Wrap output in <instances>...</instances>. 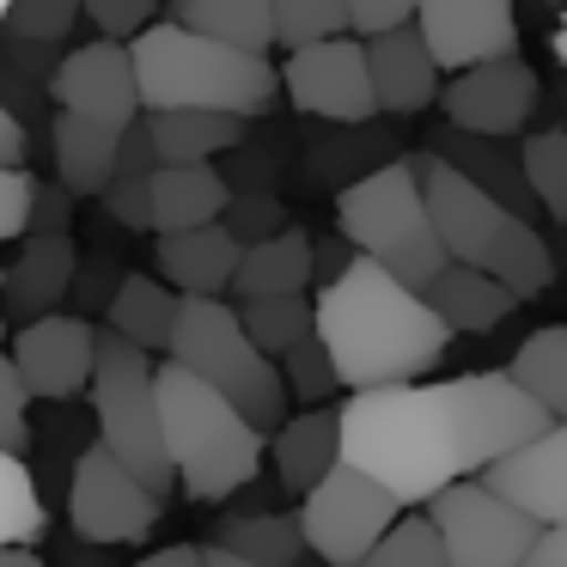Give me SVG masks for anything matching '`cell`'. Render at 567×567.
I'll list each match as a JSON object with an SVG mask.
<instances>
[{"instance_id":"1","label":"cell","mask_w":567,"mask_h":567,"mask_svg":"<svg viewBox=\"0 0 567 567\" xmlns=\"http://www.w3.org/2000/svg\"><path fill=\"white\" fill-rule=\"evenodd\" d=\"M549 409L518 391L513 372H464V379H415L354 391L342 403V457L403 506H427L452 482L494 470L506 452L549 427Z\"/></svg>"},{"instance_id":"2","label":"cell","mask_w":567,"mask_h":567,"mask_svg":"<svg viewBox=\"0 0 567 567\" xmlns=\"http://www.w3.org/2000/svg\"><path fill=\"white\" fill-rule=\"evenodd\" d=\"M318 336L348 391L415 384L452 348V323L427 306V293L372 257H354L336 281L318 287Z\"/></svg>"},{"instance_id":"3","label":"cell","mask_w":567,"mask_h":567,"mask_svg":"<svg viewBox=\"0 0 567 567\" xmlns=\"http://www.w3.org/2000/svg\"><path fill=\"white\" fill-rule=\"evenodd\" d=\"M135 80L147 111H226V116H269L281 99V74L269 55L233 50L220 38L159 19L135 43Z\"/></svg>"},{"instance_id":"4","label":"cell","mask_w":567,"mask_h":567,"mask_svg":"<svg viewBox=\"0 0 567 567\" xmlns=\"http://www.w3.org/2000/svg\"><path fill=\"white\" fill-rule=\"evenodd\" d=\"M421 172V196H427V214H433V233H440L445 257L452 262H470V269L506 281L518 299H537L549 293L555 281V250L543 245V233L513 214L506 202H494L476 177H464L445 153H421L415 159Z\"/></svg>"},{"instance_id":"5","label":"cell","mask_w":567,"mask_h":567,"mask_svg":"<svg viewBox=\"0 0 567 567\" xmlns=\"http://www.w3.org/2000/svg\"><path fill=\"white\" fill-rule=\"evenodd\" d=\"M159 415H165V452H172L177 488L189 501H233L262 476L269 433L220 396L208 379L165 360L159 367Z\"/></svg>"},{"instance_id":"6","label":"cell","mask_w":567,"mask_h":567,"mask_svg":"<svg viewBox=\"0 0 567 567\" xmlns=\"http://www.w3.org/2000/svg\"><path fill=\"white\" fill-rule=\"evenodd\" d=\"M336 233L372 257L379 269H391L396 281L421 287L445 269V245L433 233V214H427V196H421V172L415 159H384L379 172L354 177L336 202Z\"/></svg>"},{"instance_id":"7","label":"cell","mask_w":567,"mask_h":567,"mask_svg":"<svg viewBox=\"0 0 567 567\" xmlns=\"http://www.w3.org/2000/svg\"><path fill=\"white\" fill-rule=\"evenodd\" d=\"M165 354H172L177 367H189L196 379H208L220 396H233L262 433H275L287 421L293 391H287V379H281V360H269L257 342H250L238 306L184 293L177 330H172V348H165Z\"/></svg>"},{"instance_id":"8","label":"cell","mask_w":567,"mask_h":567,"mask_svg":"<svg viewBox=\"0 0 567 567\" xmlns=\"http://www.w3.org/2000/svg\"><path fill=\"white\" fill-rule=\"evenodd\" d=\"M92 415L99 440L147 482L153 494L177 488L172 452H165V415H159V367L147 348L123 342L116 330H99V372H92Z\"/></svg>"},{"instance_id":"9","label":"cell","mask_w":567,"mask_h":567,"mask_svg":"<svg viewBox=\"0 0 567 567\" xmlns=\"http://www.w3.org/2000/svg\"><path fill=\"white\" fill-rule=\"evenodd\" d=\"M396 518H403V501L348 457L311 494H299V525H306L318 567H367V555L379 549V537Z\"/></svg>"},{"instance_id":"10","label":"cell","mask_w":567,"mask_h":567,"mask_svg":"<svg viewBox=\"0 0 567 567\" xmlns=\"http://www.w3.org/2000/svg\"><path fill=\"white\" fill-rule=\"evenodd\" d=\"M165 513V494H153L104 440L80 445L74 476H68V518L74 537L92 549H116V543H147Z\"/></svg>"},{"instance_id":"11","label":"cell","mask_w":567,"mask_h":567,"mask_svg":"<svg viewBox=\"0 0 567 567\" xmlns=\"http://www.w3.org/2000/svg\"><path fill=\"white\" fill-rule=\"evenodd\" d=\"M427 513L445 537V561L452 567H525L530 543L543 537L537 518L518 513L513 501H501L482 476L452 482L445 494H433Z\"/></svg>"},{"instance_id":"12","label":"cell","mask_w":567,"mask_h":567,"mask_svg":"<svg viewBox=\"0 0 567 567\" xmlns=\"http://www.w3.org/2000/svg\"><path fill=\"white\" fill-rule=\"evenodd\" d=\"M281 92L293 99V111L323 116V123H342V128L372 123L379 92H372L367 38L342 31V38H323V43H306V50H287Z\"/></svg>"},{"instance_id":"13","label":"cell","mask_w":567,"mask_h":567,"mask_svg":"<svg viewBox=\"0 0 567 567\" xmlns=\"http://www.w3.org/2000/svg\"><path fill=\"white\" fill-rule=\"evenodd\" d=\"M543 104V80L525 55H494V62L457 68L440 86V111L452 128H470V135L506 141L537 116Z\"/></svg>"},{"instance_id":"14","label":"cell","mask_w":567,"mask_h":567,"mask_svg":"<svg viewBox=\"0 0 567 567\" xmlns=\"http://www.w3.org/2000/svg\"><path fill=\"white\" fill-rule=\"evenodd\" d=\"M13 367L38 403H68V396L92 391L99 372V323L74 318V311H50L38 323H19L13 336Z\"/></svg>"},{"instance_id":"15","label":"cell","mask_w":567,"mask_h":567,"mask_svg":"<svg viewBox=\"0 0 567 567\" xmlns=\"http://www.w3.org/2000/svg\"><path fill=\"white\" fill-rule=\"evenodd\" d=\"M50 99H55V111L92 116V123H111V128H128L147 111L141 104V80H135V50L116 38L68 50L55 80H50Z\"/></svg>"},{"instance_id":"16","label":"cell","mask_w":567,"mask_h":567,"mask_svg":"<svg viewBox=\"0 0 567 567\" xmlns=\"http://www.w3.org/2000/svg\"><path fill=\"white\" fill-rule=\"evenodd\" d=\"M415 25H421L433 62H440L445 74L494 62V55H518L513 0H421Z\"/></svg>"},{"instance_id":"17","label":"cell","mask_w":567,"mask_h":567,"mask_svg":"<svg viewBox=\"0 0 567 567\" xmlns=\"http://www.w3.org/2000/svg\"><path fill=\"white\" fill-rule=\"evenodd\" d=\"M482 482L537 525H567V421H549L537 440L506 452L494 470H482Z\"/></svg>"},{"instance_id":"18","label":"cell","mask_w":567,"mask_h":567,"mask_svg":"<svg viewBox=\"0 0 567 567\" xmlns=\"http://www.w3.org/2000/svg\"><path fill=\"white\" fill-rule=\"evenodd\" d=\"M80 281V245L68 233H25V250L13 269H0V318L7 323H38L74 293Z\"/></svg>"},{"instance_id":"19","label":"cell","mask_w":567,"mask_h":567,"mask_svg":"<svg viewBox=\"0 0 567 567\" xmlns=\"http://www.w3.org/2000/svg\"><path fill=\"white\" fill-rule=\"evenodd\" d=\"M367 62H372V92H379V111L391 116H421L427 104H440V74L421 25H396L367 38Z\"/></svg>"},{"instance_id":"20","label":"cell","mask_w":567,"mask_h":567,"mask_svg":"<svg viewBox=\"0 0 567 567\" xmlns=\"http://www.w3.org/2000/svg\"><path fill=\"white\" fill-rule=\"evenodd\" d=\"M238 257H245V245L226 233V220L189 226V233H159V245H153V262H159L165 281H172L177 293H202V299L233 293Z\"/></svg>"},{"instance_id":"21","label":"cell","mask_w":567,"mask_h":567,"mask_svg":"<svg viewBox=\"0 0 567 567\" xmlns=\"http://www.w3.org/2000/svg\"><path fill=\"white\" fill-rule=\"evenodd\" d=\"M269 452H275V482L287 494H311L336 464H342V409H299L287 415L281 427L269 433Z\"/></svg>"},{"instance_id":"22","label":"cell","mask_w":567,"mask_h":567,"mask_svg":"<svg viewBox=\"0 0 567 567\" xmlns=\"http://www.w3.org/2000/svg\"><path fill=\"white\" fill-rule=\"evenodd\" d=\"M123 135L128 128H111V123H92V116H74V111H55V128H50V147H55V177L74 189L80 202H99L116 177V153H123Z\"/></svg>"},{"instance_id":"23","label":"cell","mask_w":567,"mask_h":567,"mask_svg":"<svg viewBox=\"0 0 567 567\" xmlns=\"http://www.w3.org/2000/svg\"><path fill=\"white\" fill-rule=\"evenodd\" d=\"M427 306L452 323V336H488L494 323H506L525 299H518L506 281H494V275L470 269V262H445V269L427 281Z\"/></svg>"},{"instance_id":"24","label":"cell","mask_w":567,"mask_h":567,"mask_svg":"<svg viewBox=\"0 0 567 567\" xmlns=\"http://www.w3.org/2000/svg\"><path fill=\"white\" fill-rule=\"evenodd\" d=\"M311 275H318V238L306 226H287V233L245 245L233 275V299H281V293H306Z\"/></svg>"},{"instance_id":"25","label":"cell","mask_w":567,"mask_h":567,"mask_svg":"<svg viewBox=\"0 0 567 567\" xmlns=\"http://www.w3.org/2000/svg\"><path fill=\"white\" fill-rule=\"evenodd\" d=\"M233 184L208 165H159L153 172V233H189V226L226 220Z\"/></svg>"},{"instance_id":"26","label":"cell","mask_w":567,"mask_h":567,"mask_svg":"<svg viewBox=\"0 0 567 567\" xmlns=\"http://www.w3.org/2000/svg\"><path fill=\"white\" fill-rule=\"evenodd\" d=\"M177 306H184V293L165 275H123L111 306H104V330H116L123 342L147 348V354H165L177 330Z\"/></svg>"},{"instance_id":"27","label":"cell","mask_w":567,"mask_h":567,"mask_svg":"<svg viewBox=\"0 0 567 567\" xmlns=\"http://www.w3.org/2000/svg\"><path fill=\"white\" fill-rule=\"evenodd\" d=\"M433 153H445L457 172L476 177V184L488 189L494 202H506L513 214H525V220L537 214V196H530V184H525V159H518V153H506V147H494L488 135H470V128L445 123L440 135H433Z\"/></svg>"},{"instance_id":"28","label":"cell","mask_w":567,"mask_h":567,"mask_svg":"<svg viewBox=\"0 0 567 567\" xmlns=\"http://www.w3.org/2000/svg\"><path fill=\"white\" fill-rule=\"evenodd\" d=\"M147 123L165 165H208L214 153L245 147V116L226 111H147Z\"/></svg>"},{"instance_id":"29","label":"cell","mask_w":567,"mask_h":567,"mask_svg":"<svg viewBox=\"0 0 567 567\" xmlns=\"http://www.w3.org/2000/svg\"><path fill=\"white\" fill-rule=\"evenodd\" d=\"M165 13L177 25L202 31V38L233 43V50H250V55L275 50V0H172Z\"/></svg>"},{"instance_id":"30","label":"cell","mask_w":567,"mask_h":567,"mask_svg":"<svg viewBox=\"0 0 567 567\" xmlns=\"http://www.w3.org/2000/svg\"><path fill=\"white\" fill-rule=\"evenodd\" d=\"M220 543L238 555H250L257 567H306L311 543H306V525H299V506L293 513H238V518H220Z\"/></svg>"},{"instance_id":"31","label":"cell","mask_w":567,"mask_h":567,"mask_svg":"<svg viewBox=\"0 0 567 567\" xmlns=\"http://www.w3.org/2000/svg\"><path fill=\"white\" fill-rule=\"evenodd\" d=\"M506 372H513L518 391H530L555 421H567V323H543V330H530L525 342H518V354H513Z\"/></svg>"},{"instance_id":"32","label":"cell","mask_w":567,"mask_h":567,"mask_svg":"<svg viewBox=\"0 0 567 567\" xmlns=\"http://www.w3.org/2000/svg\"><path fill=\"white\" fill-rule=\"evenodd\" d=\"M238 318H245L250 342L269 360L293 354L306 336H318V299L306 293H281V299H238Z\"/></svg>"},{"instance_id":"33","label":"cell","mask_w":567,"mask_h":567,"mask_svg":"<svg viewBox=\"0 0 567 567\" xmlns=\"http://www.w3.org/2000/svg\"><path fill=\"white\" fill-rule=\"evenodd\" d=\"M50 525V501H43L38 476L25 470V457L0 445V549L7 543H38Z\"/></svg>"},{"instance_id":"34","label":"cell","mask_w":567,"mask_h":567,"mask_svg":"<svg viewBox=\"0 0 567 567\" xmlns=\"http://www.w3.org/2000/svg\"><path fill=\"white\" fill-rule=\"evenodd\" d=\"M518 159H525V184H530V196H537V208L549 214L555 226H567V128L525 135Z\"/></svg>"},{"instance_id":"35","label":"cell","mask_w":567,"mask_h":567,"mask_svg":"<svg viewBox=\"0 0 567 567\" xmlns=\"http://www.w3.org/2000/svg\"><path fill=\"white\" fill-rule=\"evenodd\" d=\"M367 567H452L445 561V537H440V525H433L427 506H415V513L396 518V525L379 537V549L367 555Z\"/></svg>"},{"instance_id":"36","label":"cell","mask_w":567,"mask_h":567,"mask_svg":"<svg viewBox=\"0 0 567 567\" xmlns=\"http://www.w3.org/2000/svg\"><path fill=\"white\" fill-rule=\"evenodd\" d=\"M348 31V0H275V43L306 50V43L342 38Z\"/></svg>"},{"instance_id":"37","label":"cell","mask_w":567,"mask_h":567,"mask_svg":"<svg viewBox=\"0 0 567 567\" xmlns=\"http://www.w3.org/2000/svg\"><path fill=\"white\" fill-rule=\"evenodd\" d=\"M281 379H287V391H293V403L323 409V403L336 396V384H342V372H336V360H330V348H323V336H306L293 354H281Z\"/></svg>"},{"instance_id":"38","label":"cell","mask_w":567,"mask_h":567,"mask_svg":"<svg viewBox=\"0 0 567 567\" xmlns=\"http://www.w3.org/2000/svg\"><path fill=\"white\" fill-rule=\"evenodd\" d=\"M86 13V7H80V0H13V7H7V19H0V25L13 31V38H31V43H62L68 31H74V19Z\"/></svg>"},{"instance_id":"39","label":"cell","mask_w":567,"mask_h":567,"mask_svg":"<svg viewBox=\"0 0 567 567\" xmlns=\"http://www.w3.org/2000/svg\"><path fill=\"white\" fill-rule=\"evenodd\" d=\"M287 226H293V220H287V208L275 196H262V189H257V196H233V202H226V233H233L238 245H262V238L287 233Z\"/></svg>"},{"instance_id":"40","label":"cell","mask_w":567,"mask_h":567,"mask_svg":"<svg viewBox=\"0 0 567 567\" xmlns=\"http://www.w3.org/2000/svg\"><path fill=\"white\" fill-rule=\"evenodd\" d=\"M0 445L19 452V457H25V445H31V391H25V379H19L13 354H0Z\"/></svg>"},{"instance_id":"41","label":"cell","mask_w":567,"mask_h":567,"mask_svg":"<svg viewBox=\"0 0 567 567\" xmlns=\"http://www.w3.org/2000/svg\"><path fill=\"white\" fill-rule=\"evenodd\" d=\"M80 7H86V19L104 31V38L135 43L147 25H159V7H165V0H80Z\"/></svg>"},{"instance_id":"42","label":"cell","mask_w":567,"mask_h":567,"mask_svg":"<svg viewBox=\"0 0 567 567\" xmlns=\"http://www.w3.org/2000/svg\"><path fill=\"white\" fill-rule=\"evenodd\" d=\"M104 214H111L116 226H128V233H153V177H111V189H104Z\"/></svg>"},{"instance_id":"43","label":"cell","mask_w":567,"mask_h":567,"mask_svg":"<svg viewBox=\"0 0 567 567\" xmlns=\"http://www.w3.org/2000/svg\"><path fill=\"white\" fill-rule=\"evenodd\" d=\"M31 189H38V177H31L25 165H0V245H7V238H25Z\"/></svg>"},{"instance_id":"44","label":"cell","mask_w":567,"mask_h":567,"mask_svg":"<svg viewBox=\"0 0 567 567\" xmlns=\"http://www.w3.org/2000/svg\"><path fill=\"white\" fill-rule=\"evenodd\" d=\"M421 0H348V31L354 38H379V31L415 25Z\"/></svg>"},{"instance_id":"45","label":"cell","mask_w":567,"mask_h":567,"mask_svg":"<svg viewBox=\"0 0 567 567\" xmlns=\"http://www.w3.org/2000/svg\"><path fill=\"white\" fill-rule=\"evenodd\" d=\"M74 208H80V196L55 177V184H38L31 189V226L25 233H68L74 226Z\"/></svg>"},{"instance_id":"46","label":"cell","mask_w":567,"mask_h":567,"mask_svg":"<svg viewBox=\"0 0 567 567\" xmlns=\"http://www.w3.org/2000/svg\"><path fill=\"white\" fill-rule=\"evenodd\" d=\"M159 147H153V123H147V111L128 123V135H123V153H116V172L123 177H153L159 172Z\"/></svg>"},{"instance_id":"47","label":"cell","mask_w":567,"mask_h":567,"mask_svg":"<svg viewBox=\"0 0 567 567\" xmlns=\"http://www.w3.org/2000/svg\"><path fill=\"white\" fill-rule=\"evenodd\" d=\"M0 165H25V123L7 99H0Z\"/></svg>"},{"instance_id":"48","label":"cell","mask_w":567,"mask_h":567,"mask_svg":"<svg viewBox=\"0 0 567 567\" xmlns=\"http://www.w3.org/2000/svg\"><path fill=\"white\" fill-rule=\"evenodd\" d=\"M525 567H567V525H543V537L530 543Z\"/></svg>"},{"instance_id":"49","label":"cell","mask_w":567,"mask_h":567,"mask_svg":"<svg viewBox=\"0 0 567 567\" xmlns=\"http://www.w3.org/2000/svg\"><path fill=\"white\" fill-rule=\"evenodd\" d=\"M354 257H360V250L348 245L342 233H336V238H318V275H323V281H336V275H342Z\"/></svg>"},{"instance_id":"50","label":"cell","mask_w":567,"mask_h":567,"mask_svg":"<svg viewBox=\"0 0 567 567\" xmlns=\"http://www.w3.org/2000/svg\"><path fill=\"white\" fill-rule=\"evenodd\" d=\"M128 567H202V549L196 543H172V549H153V555H141V561H128Z\"/></svg>"},{"instance_id":"51","label":"cell","mask_w":567,"mask_h":567,"mask_svg":"<svg viewBox=\"0 0 567 567\" xmlns=\"http://www.w3.org/2000/svg\"><path fill=\"white\" fill-rule=\"evenodd\" d=\"M0 567H50L38 555V543H7V549H0Z\"/></svg>"},{"instance_id":"52","label":"cell","mask_w":567,"mask_h":567,"mask_svg":"<svg viewBox=\"0 0 567 567\" xmlns=\"http://www.w3.org/2000/svg\"><path fill=\"white\" fill-rule=\"evenodd\" d=\"M202 567H257V561L238 555V549H226V543H208V549H202Z\"/></svg>"},{"instance_id":"53","label":"cell","mask_w":567,"mask_h":567,"mask_svg":"<svg viewBox=\"0 0 567 567\" xmlns=\"http://www.w3.org/2000/svg\"><path fill=\"white\" fill-rule=\"evenodd\" d=\"M555 55H561V68H567V13H561V25H555Z\"/></svg>"},{"instance_id":"54","label":"cell","mask_w":567,"mask_h":567,"mask_svg":"<svg viewBox=\"0 0 567 567\" xmlns=\"http://www.w3.org/2000/svg\"><path fill=\"white\" fill-rule=\"evenodd\" d=\"M537 7H549V13H567V0H537Z\"/></svg>"},{"instance_id":"55","label":"cell","mask_w":567,"mask_h":567,"mask_svg":"<svg viewBox=\"0 0 567 567\" xmlns=\"http://www.w3.org/2000/svg\"><path fill=\"white\" fill-rule=\"evenodd\" d=\"M7 7H13V0H0V19H7Z\"/></svg>"},{"instance_id":"56","label":"cell","mask_w":567,"mask_h":567,"mask_svg":"<svg viewBox=\"0 0 567 567\" xmlns=\"http://www.w3.org/2000/svg\"><path fill=\"white\" fill-rule=\"evenodd\" d=\"M0 330H7V318H0Z\"/></svg>"}]
</instances>
